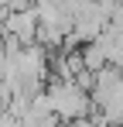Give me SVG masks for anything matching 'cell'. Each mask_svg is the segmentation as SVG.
I'll use <instances>...</instances> for the list:
<instances>
[{"label":"cell","mask_w":123,"mask_h":127,"mask_svg":"<svg viewBox=\"0 0 123 127\" xmlns=\"http://www.w3.org/2000/svg\"><path fill=\"white\" fill-rule=\"evenodd\" d=\"M38 28H41L38 7H31V10H10V17L3 21L0 34H3V38H17V41L27 48V45H38Z\"/></svg>","instance_id":"2"},{"label":"cell","mask_w":123,"mask_h":127,"mask_svg":"<svg viewBox=\"0 0 123 127\" xmlns=\"http://www.w3.org/2000/svg\"><path fill=\"white\" fill-rule=\"evenodd\" d=\"M68 127H99L92 117H82V120H75V124H68Z\"/></svg>","instance_id":"6"},{"label":"cell","mask_w":123,"mask_h":127,"mask_svg":"<svg viewBox=\"0 0 123 127\" xmlns=\"http://www.w3.org/2000/svg\"><path fill=\"white\" fill-rule=\"evenodd\" d=\"M48 100H51V110H55V117H58L62 124H75L82 117H92V96L89 93H82L75 83H62V79H51L48 83Z\"/></svg>","instance_id":"1"},{"label":"cell","mask_w":123,"mask_h":127,"mask_svg":"<svg viewBox=\"0 0 123 127\" xmlns=\"http://www.w3.org/2000/svg\"><path fill=\"white\" fill-rule=\"evenodd\" d=\"M7 17H10V3H7V0H0V28H3Z\"/></svg>","instance_id":"5"},{"label":"cell","mask_w":123,"mask_h":127,"mask_svg":"<svg viewBox=\"0 0 123 127\" xmlns=\"http://www.w3.org/2000/svg\"><path fill=\"white\" fill-rule=\"evenodd\" d=\"M10 3V10H31V7H38V0H7Z\"/></svg>","instance_id":"4"},{"label":"cell","mask_w":123,"mask_h":127,"mask_svg":"<svg viewBox=\"0 0 123 127\" xmlns=\"http://www.w3.org/2000/svg\"><path fill=\"white\" fill-rule=\"evenodd\" d=\"M79 52H82V65H85L89 72H102V69L109 65V59H106V52H102V45H99V41L82 45Z\"/></svg>","instance_id":"3"}]
</instances>
